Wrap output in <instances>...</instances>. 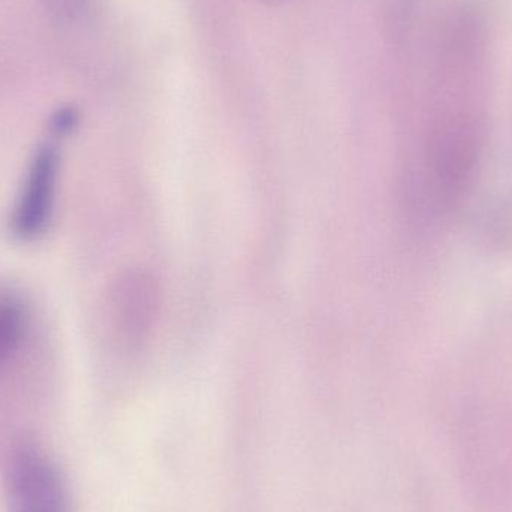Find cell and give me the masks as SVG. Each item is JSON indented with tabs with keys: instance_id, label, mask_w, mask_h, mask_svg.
<instances>
[{
	"instance_id": "1",
	"label": "cell",
	"mask_w": 512,
	"mask_h": 512,
	"mask_svg": "<svg viewBox=\"0 0 512 512\" xmlns=\"http://www.w3.org/2000/svg\"><path fill=\"white\" fill-rule=\"evenodd\" d=\"M5 496L8 512H68L56 463L32 442L12 448L5 468Z\"/></svg>"
},
{
	"instance_id": "2",
	"label": "cell",
	"mask_w": 512,
	"mask_h": 512,
	"mask_svg": "<svg viewBox=\"0 0 512 512\" xmlns=\"http://www.w3.org/2000/svg\"><path fill=\"white\" fill-rule=\"evenodd\" d=\"M57 164L59 159L53 147H42L33 158L18 198L12 225L15 234L21 239L38 236L50 219L56 191Z\"/></svg>"
},
{
	"instance_id": "3",
	"label": "cell",
	"mask_w": 512,
	"mask_h": 512,
	"mask_svg": "<svg viewBox=\"0 0 512 512\" xmlns=\"http://www.w3.org/2000/svg\"><path fill=\"white\" fill-rule=\"evenodd\" d=\"M161 289L146 271H131L120 279L116 291L117 318L132 345L143 343L156 325Z\"/></svg>"
},
{
	"instance_id": "4",
	"label": "cell",
	"mask_w": 512,
	"mask_h": 512,
	"mask_svg": "<svg viewBox=\"0 0 512 512\" xmlns=\"http://www.w3.org/2000/svg\"><path fill=\"white\" fill-rule=\"evenodd\" d=\"M26 328L23 306L12 297H0V364L17 351Z\"/></svg>"
}]
</instances>
